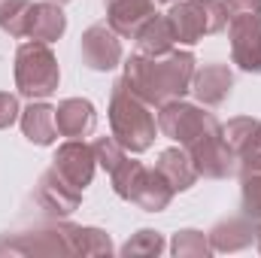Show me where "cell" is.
<instances>
[{
	"mask_svg": "<svg viewBox=\"0 0 261 258\" xmlns=\"http://www.w3.org/2000/svg\"><path fill=\"white\" fill-rule=\"evenodd\" d=\"M252 225L243 222V219H228V222H219L213 231H210V246L219 249V252H234V249H243L252 243Z\"/></svg>",
	"mask_w": 261,
	"mask_h": 258,
	"instance_id": "44dd1931",
	"label": "cell"
},
{
	"mask_svg": "<svg viewBox=\"0 0 261 258\" xmlns=\"http://www.w3.org/2000/svg\"><path fill=\"white\" fill-rule=\"evenodd\" d=\"M58 61L49 43H24L15 55V85L24 97H49L58 88Z\"/></svg>",
	"mask_w": 261,
	"mask_h": 258,
	"instance_id": "277c9868",
	"label": "cell"
},
{
	"mask_svg": "<svg viewBox=\"0 0 261 258\" xmlns=\"http://www.w3.org/2000/svg\"><path fill=\"white\" fill-rule=\"evenodd\" d=\"M222 137L237 161L261 155V122L258 119H234L222 128Z\"/></svg>",
	"mask_w": 261,
	"mask_h": 258,
	"instance_id": "e0dca14e",
	"label": "cell"
},
{
	"mask_svg": "<svg viewBox=\"0 0 261 258\" xmlns=\"http://www.w3.org/2000/svg\"><path fill=\"white\" fill-rule=\"evenodd\" d=\"M158 128L164 131L170 140H176L182 149H189V146H192L195 140H200L206 131L219 128V122H216L210 113L192 107V104L170 100V104H164L161 113H158Z\"/></svg>",
	"mask_w": 261,
	"mask_h": 258,
	"instance_id": "8992f818",
	"label": "cell"
},
{
	"mask_svg": "<svg viewBox=\"0 0 261 258\" xmlns=\"http://www.w3.org/2000/svg\"><path fill=\"white\" fill-rule=\"evenodd\" d=\"M228 18H240V15H261V0H222Z\"/></svg>",
	"mask_w": 261,
	"mask_h": 258,
	"instance_id": "83f0119b",
	"label": "cell"
},
{
	"mask_svg": "<svg viewBox=\"0 0 261 258\" xmlns=\"http://www.w3.org/2000/svg\"><path fill=\"white\" fill-rule=\"evenodd\" d=\"M189 158H192V164H195L197 173H203V176H213V179H222V176H228L231 170H234V152L228 149V143H225V137H222V128H213L206 131L200 140H195L189 149Z\"/></svg>",
	"mask_w": 261,
	"mask_h": 258,
	"instance_id": "ba28073f",
	"label": "cell"
},
{
	"mask_svg": "<svg viewBox=\"0 0 261 258\" xmlns=\"http://www.w3.org/2000/svg\"><path fill=\"white\" fill-rule=\"evenodd\" d=\"M258 249H261V231H258Z\"/></svg>",
	"mask_w": 261,
	"mask_h": 258,
	"instance_id": "4dcf8cb0",
	"label": "cell"
},
{
	"mask_svg": "<svg viewBox=\"0 0 261 258\" xmlns=\"http://www.w3.org/2000/svg\"><path fill=\"white\" fill-rule=\"evenodd\" d=\"M24 252V255H79V228L76 225H55V228H40L28 231L18 240L0 243V252Z\"/></svg>",
	"mask_w": 261,
	"mask_h": 258,
	"instance_id": "52a82bcc",
	"label": "cell"
},
{
	"mask_svg": "<svg viewBox=\"0 0 261 258\" xmlns=\"http://www.w3.org/2000/svg\"><path fill=\"white\" fill-rule=\"evenodd\" d=\"M228 21H231L234 64L249 73H261V15H240Z\"/></svg>",
	"mask_w": 261,
	"mask_h": 258,
	"instance_id": "9c48e42d",
	"label": "cell"
},
{
	"mask_svg": "<svg viewBox=\"0 0 261 258\" xmlns=\"http://www.w3.org/2000/svg\"><path fill=\"white\" fill-rule=\"evenodd\" d=\"M137 43H140V52L149 55V58H161L167 52H173V43H176V31L170 24L167 15H152L140 34H137Z\"/></svg>",
	"mask_w": 261,
	"mask_h": 258,
	"instance_id": "d6986e66",
	"label": "cell"
},
{
	"mask_svg": "<svg viewBox=\"0 0 261 258\" xmlns=\"http://www.w3.org/2000/svg\"><path fill=\"white\" fill-rule=\"evenodd\" d=\"M94 155H97V164L107 167L110 173L125 161V149H122V143H119L116 137H100V140L94 143Z\"/></svg>",
	"mask_w": 261,
	"mask_h": 258,
	"instance_id": "484cf974",
	"label": "cell"
},
{
	"mask_svg": "<svg viewBox=\"0 0 261 258\" xmlns=\"http://www.w3.org/2000/svg\"><path fill=\"white\" fill-rule=\"evenodd\" d=\"M161 3H176V0H161Z\"/></svg>",
	"mask_w": 261,
	"mask_h": 258,
	"instance_id": "1f68e13d",
	"label": "cell"
},
{
	"mask_svg": "<svg viewBox=\"0 0 261 258\" xmlns=\"http://www.w3.org/2000/svg\"><path fill=\"white\" fill-rule=\"evenodd\" d=\"M167 18L176 31V40L189 46L228 24V12L222 0H182L167 12Z\"/></svg>",
	"mask_w": 261,
	"mask_h": 258,
	"instance_id": "5b68a950",
	"label": "cell"
},
{
	"mask_svg": "<svg viewBox=\"0 0 261 258\" xmlns=\"http://www.w3.org/2000/svg\"><path fill=\"white\" fill-rule=\"evenodd\" d=\"M52 3H58V6H61V3H70V0H52Z\"/></svg>",
	"mask_w": 261,
	"mask_h": 258,
	"instance_id": "f546056e",
	"label": "cell"
},
{
	"mask_svg": "<svg viewBox=\"0 0 261 258\" xmlns=\"http://www.w3.org/2000/svg\"><path fill=\"white\" fill-rule=\"evenodd\" d=\"M55 125H58V134L61 137H70V140H79V137H88L94 125H97V113L88 100L82 97H70L64 104H58L55 110Z\"/></svg>",
	"mask_w": 261,
	"mask_h": 258,
	"instance_id": "5bb4252c",
	"label": "cell"
},
{
	"mask_svg": "<svg viewBox=\"0 0 261 258\" xmlns=\"http://www.w3.org/2000/svg\"><path fill=\"white\" fill-rule=\"evenodd\" d=\"M61 176H64L70 186H76L79 192L91 183L94 176V167H97V155H94V146L82 143V140H67L64 146L55 152V164H52Z\"/></svg>",
	"mask_w": 261,
	"mask_h": 258,
	"instance_id": "30bf717a",
	"label": "cell"
},
{
	"mask_svg": "<svg viewBox=\"0 0 261 258\" xmlns=\"http://www.w3.org/2000/svg\"><path fill=\"white\" fill-rule=\"evenodd\" d=\"M28 15H31L28 0H3L0 3V28L12 37H28Z\"/></svg>",
	"mask_w": 261,
	"mask_h": 258,
	"instance_id": "7402d4cb",
	"label": "cell"
},
{
	"mask_svg": "<svg viewBox=\"0 0 261 258\" xmlns=\"http://www.w3.org/2000/svg\"><path fill=\"white\" fill-rule=\"evenodd\" d=\"M243 210L261 222V170H243Z\"/></svg>",
	"mask_w": 261,
	"mask_h": 258,
	"instance_id": "cb8c5ba5",
	"label": "cell"
},
{
	"mask_svg": "<svg viewBox=\"0 0 261 258\" xmlns=\"http://www.w3.org/2000/svg\"><path fill=\"white\" fill-rule=\"evenodd\" d=\"M164 249V240H161V234L158 231H149V228H143V231H137L134 237H130L128 243L122 246V255H158Z\"/></svg>",
	"mask_w": 261,
	"mask_h": 258,
	"instance_id": "603a6c76",
	"label": "cell"
},
{
	"mask_svg": "<svg viewBox=\"0 0 261 258\" xmlns=\"http://www.w3.org/2000/svg\"><path fill=\"white\" fill-rule=\"evenodd\" d=\"M110 125H113V137L128 152H146L155 140V116L149 113V104L128 88L125 79L113 85Z\"/></svg>",
	"mask_w": 261,
	"mask_h": 258,
	"instance_id": "7a4b0ae2",
	"label": "cell"
},
{
	"mask_svg": "<svg viewBox=\"0 0 261 258\" xmlns=\"http://www.w3.org/2000/svg\"><path fill=\"white\" fill-rule=\"evenodd\" d=\"M21 131L31 143L37 146H49L58 137V125H55V110L49 104H31L21 113Z\"/></svg>",
	"mask_w": 261,
	"mask_h": 258,
	"instance_id": "ffe728a7",
	"label": "cell"
},
{
	"mask_svg": "<svg viewBox=\"0 0 261 258\" xmlns=\"http://www.w3.org/2000/svg\"><path fill=\"white\" fill-rule=\"evenodd\" d=\"M231 85H234V76H231L228 64H206L192 79L195 97L200 104H206V107H219L231 94Z\"/></svg>",
	"mask_w": 261,
	"mask_h": 258,
	"instance_id": "9a60e30c",
	"label": "cell"
},
{
	"mask_svg": "<svg viewBox=\"0 0 261 258\" xmlns=\"http://www.w3.org/2000/svg\"><path fill=\"white\" fill-rule=\"evenodd\" d=\"M37 200L43 210H49L52 216H70L79 200H82V192L76 186H70L64 176L52 167L40 176V186H37Z\"/></svg>",
	"mask_w": 261,
	"mask_h": 258,
	"instance_id": "7c38bea8",
	"label": "cell"
},
{
	"mask_svg": "<svg viewBox=\"0 0 261 258\" xmlns=\"http://www.w3.org/2000/svg\"><path fill=\"white\" fill-rule=\"evenodd\" d=\"M82 61L91 70H113L122 61L119 34L110 24H91L82 34Z\"/></svg>",
	"mask_w": 261,
	"mask_h": 258,
	"instance_id": "8fae6325",
	"label": "cell"
},
{
	"mask_svg": "<svg viewBox=\"0 0 261 258\" xmlns=\"http://www.w3.org/2000/svg\"><path fill=\"white\" fill-rule=\"evenodd\" d=\"M113 243L97 228H79V255H110Z\"/></svg>",
	"mask_w": 261,
	"mask_h": 258,
	"instance_id": "4316f807",
	"label": "cell"
},
{
	"mask_svg": "<svg viewBox=\"0 0 261 258\" xmlns=\"http://www.w3.org/2000/svg\"><path fill=\"white\" fill-rule=\"evenodd\" d=\"M67 28V18L58 3L46 0V3H31V15H28V37L37 43H55Z\"/></svg>",
	"mask_w": 261,
	"mask_h": 258,
	"instance_id": "2e32d148",
	"label": "cell"
},
{
	"mask_svg": "<svg viewBox=\"0 0 261 258\" xmlns=\"http://www.w3.org/2000/svg\"><path fill=\"white\" fill-rule=\"evenodd\" d=\"M110 176H113L116 194L130 200V203H137L146 213H161L173 197V189L167 186V179L155 167H146V164L130 161V158H125Z\"/></svg>",
	"mask_w": 261,
	"mask_h": 258,
	"instance_id": "3957f363",
	"label": "cell"
},
{
	"mask_svg": "<svg viewBox=\"0 0 261 258\" xmlns=\"http://www.w3.org/2000/svg\"><path fill=\"white\" fill-rule=\"evenodd\" d=\"M155 15V0H107V21L119 37L137 40L140 28Z\"/></svg>",
	"mask_w": 261,
	"mask_h": 258,
	"instance_id": "4fadbf2b",
	"label": "cell"
},
{
	"mask_svg": "<svg viewBox=\"0 0 261 258\" xmlns=\"http://www.w3.org/2000/svg\"><path fill=\"white\" fill-rule=\"evenodd\" d=\"M122 79L149 107H164L170 100H179L192 88L195 55L192 52H167L161 58H149L140 52V55H130Z\"/></svg>",
	"mask_w": 261,
	"mask_h": 258,
	"instance_id": "6da1fadb",
	"label": "cell"
},
{
	"mask_svg": "<svg viewBox=\"0 0 261 258\" xmlns=\"http://www.w3.org/2000/svg\"><path fill=\"white\" fill-rule=\"evenodd\" d=\"M18 97L9 94V91H0V128H9L15 119H18Z\"/></svg>",
	"mask_w": 261,
	"mask_h": 258,
	"instance_id": "f1b7e54d",
	"label": "cell"
},
{
	"mask_svg": "<svg viewBox=\"0 0 261 258\" xmlns=\"http://www.w3.org/2000/svg\"><path fill=\"white\" fill-rule=\"evenodd\" d=\"M155 170L167 179V186H170L173 192L192 189L195 179H197V170H195V164H192V158H189L186 149H164V152L158 155Z\"/></svg>",
	"mask_w": 261,
	"mask_h": 258,
	"instance_id": "ac0fdd59",
	"label": "cell"
},
{
	"mask_svg": "<svg viewBox=\"0 0 261 258\" xmlns=\"http://www.w3.org/2000/svg\"><path fill=\"white\" fill-rule=\"evenodd\" d=\"M213 246L206 243V237L200 231H179L173 237V255L186 258V255H210Z\"/></svg>",
	"mask_w": 261,
	"mask_h": 258,
	"instance_id": "d4e9b609",
	"label": "cell"
}]
</instances>
